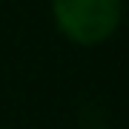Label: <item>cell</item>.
I'll use <instances>...</instances> for the list:
<instances>
[{"mask_svg":"<svg viewBox=\"0 0 129 129\" xmlns=\"http://www.w3.org/2000/svg\"><path fill=\"white\" fill-rule=\"evenodd\" d=\"M52 23L75 46H101L123 23V0H52Z\"/></svg>","mask_w":129,"mask_h":129,"instance_id":"obj_1","label":"cell"}]
</instances>
